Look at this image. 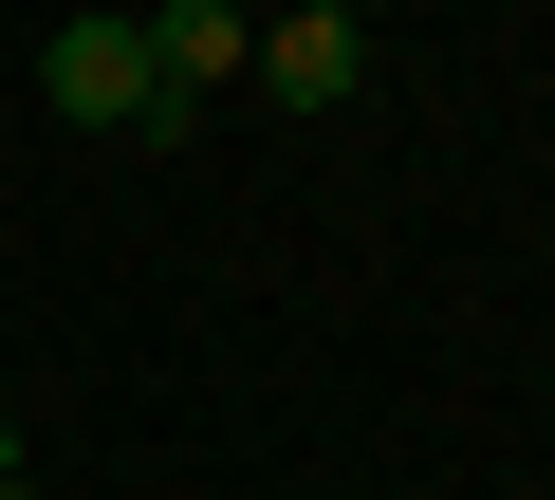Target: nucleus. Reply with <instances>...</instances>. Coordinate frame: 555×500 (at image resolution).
<instances>
[{"mask_svg":"<svg viewBox=\"0 0 555 500\" xmlns=\"http://www.w3.org/2000/svg\"><path fill=\"white\" fill-rule=\"evenodd\" d=\"M130 38H149V130H185L222 75H259V20H241V0H149Z\"/></svg>","mask_w":555,"mask_h":500,"instance_id":"f257e3e1","label":"nucleus"},{"mask_svg":"<svg viewBox=\"0 0 555 500\" xmlns=\"http://www.w3.org/2000/svg\"><path fill=\"white\" fill-rule=\"evenodd\" d=\"M371 75V38H352V0H297V20H259V93L278 112H334Z\"/></svg>","mask_w":555,"mask_h":500,"instance_id":"7ed1b4c3","label":"nucleus"},{"mask_svg":"<svg viewBox=\"0 0 555 500\" xmlns=\"http://www.w3.org/2000/svg\"><path fill=\"white\" fill-rule=\"evenodd\" d=\"M20 482H38V463H20V408H0V500H20Z\"/></svg>","mask_w":555,"mask_h":500,"instance_id":"20e7f679","label":"nucleus"},{"mask_svg":"<svg viewBox=\"0 0 555 500\" xmlns=\"http://www.w3.org/2000/svg\"><path fill=\"white\" fill-rule=\"evenodd\" d=\"M38 93H56L75 130H149V38H130V20H56V38H38Z\"/></svg>","mask_w":555,"mask_h":500,"instance_id":"f03ea898","label":"nucleus"}]
</instances>
